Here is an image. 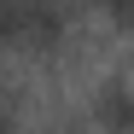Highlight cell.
<instances>
[{"label": "cell", "instance_id": "obj_1", "mask_svg": "<svg viewBox=\"0 0 134 134\" xmlns=\"http://www.w3.org/2000/svg\"><path fill=\"white\" fill-rule=\"evenodd\" d=\"M64 6L58 0H0V47H24V53H47L64 41Z\"/></svg>", "mask_w": 134, "mask_h": 134}, {"label": "cell", "instance_id": "obj_2", "mask_svg": "<svg viewBox=\"0 0 134 134\" xmlns=\"http://www.w3.org/2000/svg\"><path fill=\"white\" fill-rule=\"evenodd\" d=\"M99 117H105V134H128V82H111L105 87Z\"/></svg>", "mask_w": 134, "mask_h": 134}, {"label": "cell", "instance_id": "obj_3", "mask_svg": "<svg viewBox=\"0 0 134 134\" xmlns=\"http://www.w3.org/2000/svg\"><path fill=\"white\" fill-rule=\"evenodd\" d=\"M99 6L111 12V24H128V6H134V0H99Z\"/></svg>", "mask_w": 134, "mask_h": 134}, {"label": "cell", "instance_id": "obj_4", "mask_svg": "<svg viewBox=\"0 0 134 134\" xmlns=\"http://www.w3.org/2000/svg\"><path fill=\"white\" fill-rule=\"evenodd\" d=\"M0 134H12V117H6V105H0Z\"/></svg>", "mask_w": 134, "mask_h": 134}]
</instances>
